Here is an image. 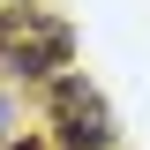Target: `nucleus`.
<instances>
[{"instance_id":"f257e3e1","label":"nucleus","mask_w":150,"mask_h":150,"mask_svg":"<svg viewBox=\"0 0 150 150\" xmlns=\"http://www.w3.org/2000/svg\"><path fill=\"white\" fill-rule=\"evenodd\" d=\"M75 68V30L45 8H0V75L8 83H60Z\"/></svg>"},{"instance_id":"f03ea898","label":"nucleus","mask_w":150,"mask_h":150,"mask_svg":"<svg viewBox=\"0 0 150 150\" xmlns=\"http://www.w3.org/2000/svg\"><path fill=\"white\" fill-rule=\"evenodd\" d=\"M112 105L98 98V83L83 75H60L53 83V143L60 150H112Z\"/></svg>"},{"instance_id":"7ed1b4c3","label":"nucleus","mask_w":150,"mask_h":150,"mask_svg":"<svg viewBox=\"0 0 150 150\" xmlns=\"http://www.w3.org/2000/svg\"><path fill=\"white\" fill-rule=\"evenodd\" d=\"M8 128H15V112H8V98H0V143H8Z\"/></svg>"}]
</instances>
